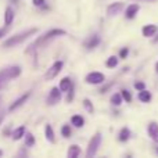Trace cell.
I'll list each match as a JSON object with an SVG mask.
<instances>
[{
    "mask_svg": "<svg viewBox=\"0 0 158 158\" xmlns=\"http://www.w3.org/2000/svg\"><path fill=\"white\" fill-rule=\"evenodd\" d=\"M44 135H46V139L49 140V142H54V131H53V128L50 125H46V128H44Z\"/></svg>",
    "mask_w": 158,
    "mask_h": 158,
    "instance_id": "cell-21",
    "label": "cell"
},
{
    "mask_svg": "<svg viewBox=\"0 0 158 158\" xmlns=\"http://www.w3.org/2000/svg\"><path fill=\"white\" fill-rule=\"evenodd\" d=\"M29 96H31V92H27V93H25V94H22L19 98H17V100L14 101V103L11 104L10 107H8V111H14V110H17V108H18V107H21L22 104H24L25 101H27L28 98H29Z\"/></svg>",
    "mask_w": 158,
    "mask_h": 158,
    "instance_id": "cell-8",
    "label": "cell"
},
{
    "mask_svg": "<svg viewBox=\"0 0 158 158\" xmlns=\"http://www.w3.org/2000/svg\"><path fill=\"white\" fill-rule=\"evenodd\" d=\"M83 107H85V110H86L89 114H93V111H94L93 104H92V101H90L89 98H85V100H83Z\"/></svg>",
    "mask_w": 158,
    "mask_h": 158,
    "instance_id": "cell-26",
    "label": "cell"
},
{
    "mask_svg": "<svg viewBox=\"0 0 158 158\" xmlns=\"http://www.w3.org/2000/svg\"><path fill=\"white\" fill-rule=\"evenodd\" d=\"M35 144V136L32 133H27L25 135V146L27 147H32Z\"/></svg>",
    "mask_w": 158,
    "mask_h": 158,
    "instance_id": "cell-25",
    "label": "cell"
},
{
    "mask_svg": "<svg viewBox=\"0 0 158 158\" xmlns=\"http://www.w3.org/2000/svg\"><path fill=\"white\" fill-rule=\"evenodd\" d=\"M3 119H4V117H3V115H2V117H0V125H2V122H3Z\"/></svg>",
    "mask_w": 158,
    "mask_h": 158,
    "instance_id": "cell-34",
    "label": "cell"
},
{
    "mask_svg": "<svg viewBox=\"0 0 158 158\" xmlns=\"http://www.w3.org/2000/svg\"><path fill=\"white\" fill-rule=\"evenodd\" d=\"M100 43V36L98 35H92L89 36V38L85 40V47L86 49H94V47H97V44Z\"/></svg>",
    "mask_w": 158,
    "mask_h": 158,
    "instance_id": "cell-11",
    "label": "cell"
},
{
    "mask_svg": "<svg viewBox=\"0 0 158 158\" xmlns=\"http://www.w3.org/2000/svg\"><path fill=\"white\" fill-rule=\"evenodd\" d=\"M72 96H74V86H72L71 89L68 90V101H71V100H72Z\"/></svg>",
    "mask_w": 158,
    "mask_h": 158,
    "instance_id": "cell-33",
    "label": "cell"
},
{
    "mask_svg": "<svg viewBox=\"0 0 158 158\" xmlns=\"http://www.w3.org/2000/svg\"><path fill=\"white\" fill-rule=\"evenodd\" d=\"M32 3L36 6V7H40V6L44 4V0H32Z\"/></svg>",
    "mask_w": 158,
    "mask_h": 158,
    "instance_id": "cell-32",
    "label": "cell"
},
{
    "mask_svg": "<svg viewBox=\"0 0 158 158\" xmlns=\"http://www.w3.org/2000/svg\"><path fill=\"white\" fill-rule=\"evenodd\" d=\"M65 33L67 32L64 29H57V28H56V29H52V31H49L47 33H44L42 38H39L38 40H36V44H43V43H46L49 39L56 38V36H64Z\"/></svg>",
    "mask_w": 158,
    "mask_h": 158,
    "instance_id": "cell-4",
    "label": "cell"
},
{
    "mask_svg": "<svg viewBox=\"0 0 158 158\" xmlns=\"http://www.w3.org/2000/svg\"><path fill=\"white\" fill-rule=\"evenodd\" d=\"M128 52H129V50H128V47H125V49H122V50H121V53H119V57H121V58H125L126 56H128Z\"/></svg>",
    "mask_w": 158,
    "mask_h": 158,
    "instance_id": "cell-30",
    "label": "cell"
},
{
    "mask_svg": "<svg viewBox=\"0 0 158 158\" xmlns=\"http://www.w3.org/2000/svg\"><path fill=\"white\" fill-rule=\"evenodd\" d=\"M4 71H6V74L8 75V78L14 79L21 75L22 69H21V67H18V65H11V67H8V68H4Z\"/></svg>",
    "mask_w": 158,
    "mask_h": 158,
    "instance_id": "cell-12",
    "label": "cell"
},
{
    "mask_svg": "<svg viewBox=\"0 0 158 158\" xmlns=\"http://www.w3.org/2000/svg\"><path fill=\"white\" fill-rule=\"evenodd\" d=\"M36 32H38V28H31V29H27V31H24V32H21V33H17V35H14V36H10L7 40H4V43H3V47L17 46V44L22 43L24 40H27L29 36L35 35Z\"/></svg>",
    "mask_w": 158,
    "mask_h": 158,
    "instance_id": "cell-1",
    "label": "cell"
},
{
    "mask_svg": "<svg viewBox=\"0 0 158 158\" xmlns=\"http://www.w3.org/2000/svg\"><path fill=\"white\" fill-rule=\"evenodd\" d=\"M85 81H86L89 85H100L106 81V77H104V74H101V72L94 71V72H90Z\"/></svg>",
    "mask_w": 158,
    "mask_h": 158,
    "instance_id": "cell-6",
    "label": "cell"
},
{
    "mask_svg": "<svg viewBox=\"0 0 158 158\" xmlns=\"http://www.w3.org/2000/svg\"><path fill=\"white\" fill-rule=\"evenodd\" d=\"M123 8V3L122 2H115V3H111V4L107 7V14L110 17H114L117 14H119Z\"/></svg>",
    "mask_w": 158,
    "mask_h": 158,
    "instance_id": "cell-7",
    "label": "cell"
},
{
    "mask_svg": "<svg viewBox=\"0 0 158 158\" xmlns=\"http://www.w3.org/2000/svg\"><path fill=\"white\" fill-rule=\"evenodd\" d=\"M139 10H140V6L139 4L128 6V7H126V10H125V17L128 19H133L135 17H136V14L139 13Z\"/></svg>",
    "mask_w": 158,
    "mask_h": 158,
    "instance_id": "cell-10",
    "label": "cell"
},
{
    "mask_svg": "<svg viewBox=\"0 0 158 158\" xmlns=\"http://www.w3.org/2000/svg\"><path fill=\"white\" fill-rule=\"evenodd\" d=\"M157 153H158V147H157Z\"/></svg>",
    "mask_w": 158,
    "mask_h": 158,
    "instance_id": "cell-37",
    "label": "cell"
},
{
    "mask_svg": "<svg viewBox=\"0 0 158 158\" xmlns=\"http://www.w3.org/2000/svg\"><path fill=\"white\" fill-rule=\"evenodd\" d=\"M81 153H82V150L78 144H71L69 148H68V153H67V157L68 158H77V157L81 156Z\"/></svg>",
    "mask_w": 158,
    "mask_h": 158,
    "instance_id": "cell-14",
    "label": "cell"
},
{
    "mask_svg": "<svg viewBox=\"0 0 158 158\" xmlns=\"http://www.w3.org/2000/svg\"><path fill=\"white\" fill-rule=\"evenodd\" d=\"M13 21H14V11L11 7H7L4 11V25L10 27L13 24Z\"/></svg>",
    "mask_w": 158,
    "mask_h": 158,
    "instance_id": "cell-16",
    "label": "cell"
},
{
    "mask_svg": "<svg viewBox=\"0 0 158 158\" xmlns=\"http://www.w3.org/2000/svg\"><path fill=\"white\" fill-rule=\"evenodd\" d=\"M63 67H64L63 61H56V63H53V65L47 69L46 75H44V79H46V81H52L53 78H56L58 74H60Z\"/></svg>",
    "mask_w": 158,
    "mask_h": 158,
    "instance_id": "cell-3",
    "label": "cell"
},
{
    "mask_svg": "<svg viewBox=\"0 0 158 158\" xmlns=\"http://www.w3.org/2000/svg\"><path fill=\"white\" fill-rule=\"evenodd\" d=\"M101 144V133H96L94 136L90 139L89 144H87V151H86V156L87 157H94L96 153H97L98 147Z\"/></svg>",
    "mask_w": 158,
    "mask_h": 158,
    "instance_id": "cell-2",
    "label": "cell"
},
{
    "mask_svg": "<svg viewBox=\"0 0 158 158\" xmlns=\"http://www.w3.org/2000/svg\"><path fill=\"white\" fill-rule=\"evenodd\" d=\"M129 137H131V131H129L128 128H122V129H121L118 139H119L121 142H126V140H129Z\"/></svg>",
    "mask_w": 158,
    "mask_h": 158,
    "instance_id": "cell-20",
    "label": "cell"
},
{
    "mask_svg": "<svg viewBox=\"0 0 158 158\" xmlns=\"http://www.w3.org/2000/svg\"><path fill=\"white\" fill-rule=\"evenodd\" d=\"M61 93L63 92L60 87H53L49 93V97H47V106H56L61 100Z\"/></svg>",
    "mask_w": 158,
    "mask_h": 158,
    "instance_id": "cell-5",
    "label": "cell"
},
{
    "mask_svg": "<svg viewBox=\"0 0 158 158\" xmlns=\"http://www.w3.org/2000/svg\"><path fill=\"white\" fill-rule=\"evenodd\" d=\"M137 97H139V100L143 101V103H148V101L151 100V93L148 92V90H146V89L144 90H140Z\"/></svg>",
    "mask_w": 158,
    "mask_h": 158,
    "instance_id": "cell-18",
    "label": "cell"
},
{
    "mask_svg": "<svg viewBox=\"0 0 158 158\" xmlns=\"http://www.w3.org/2000/svg\"><path fill=\"white\" fill-rule=\"evenodd\" d=\"M2 156H3V151H2V150H0V157H2Z\"/></svg>",
    "mask_w": 158,
    "mask_h": 158,
    "instance_id": "cell-36",
    "label": "cell"
},
{
    "mask_svg": "<svg viewBox=\"0 0 158 158\" xmlns=\"http://www.w3.org/2000/svg\"><path fill=\"white\" fill-rule=\"evenodd\" d=\"M11 137H13V140H15V142H18L19 139L25 137V126H18V128L11 133Z\"/></svg>",
    "mask_w": 158,
    "mask_h": 158,
    "instance_id": "cell-17",
    "label": "cell"
},
{
    "mask_svg": "<svg viewBox=\"0 0 158 158\" xmlns=\"http://www.w3.org/2000/svg\"><path fill=\"white\" fill-rule=\"evenodd\" d=\"M156 71H157V72H158V63H157V64H156Z\"/></svg>",
    "mask_w": 158,
    "mask_h": 158,
    "instance_id": "cell-35",
    "label": "cell"
},
{
    "mask_svg": "<svg viewBox=\"0 0 158 158\" xmlns=\"http://www.w3.org/2000/svg\"><path fill=\"white\" fill-rule=\"evenodd\" d=\"M8 81H10L8 75L6 74L4 69H2V71H0V90H2L3 87H4L6 85H7V82H8Z\"/></svg>",
    "mask_w": 158,
    "mask_h": 158,
    "instance_id": "cell-22",
    "label": "cell"
},
{
    "mask_svg": "<svg viewBox=\"0 0 158 158\" xmlns=\"http://www.w3.org/2000/svg\"><path fill=\"white\" fill-rule=\"evenodd\" d=\"M7 31H8V27L6 25L4 28H0V38H3V36H6V33H7Z\"/></svg>",
    "mask_w": 158,
    "mask_h": 158,
    "instance_id": "cell-31",
    "label": "cell"
},
{
    "mask_svg": "<svg viewBox=\"0 0 158 158\" xmlns=\"http://www.w3.org/2000/svg\"><path fill=\"white\" fill-rule=\"evenodd\" d=\"M106 65L108 67V68H115V67L118 65V57L117 56H111V57H108V60L106 61Z\"/></svg>",
    "mask_w": 158,
    "mask_h": 158,
    "instance_id": "cell-23",
    "label": "cell"
},
{
    "mask_svg": "<svg viewBox=\"0 0 158 158\" xmlns=\"http://www.w3.org/2000/svg\"><path fill=\"white\" fill-rule=\"evenodd\" d=\"M61 135H63V137H65V139L71 137V128H69V125L61 126Z\"/></svg>",
    "mask_w": 158,
    "mask_h": 158,
    "instance_id": "cell-27",
    "label": "cell"
},
{
    "mask_svg": "<svg viewBox=\"0 0 158 158\" xmlns=\"http://www.w3.org/2000/svg\"><path fill=\"white\" fill-rule=\"evenodd\" d=\"M147 131H148V136L151 137V140L158 143V123L157 122H150L148 123Z\"/></svg>",
    "mask_w": 158,
    "mask_h": 158,
    "instance_id": "cell-9",
    "label": "cell"
},
{
    "mask_svg": "<svg viewBox=\"0 0 158 158\" xmlns=\"http://www.w3.org/2000/svg\"><path fill=\"white\" fill-rule=\"evenodd\" d=\"M158 28L157 25H153V24H148V25H144L142 29V33L143 36H146V38H150V36H154L157 33Z\"/></svg>",
    "mask_w": 158,
    "mask_h": 158,
    "instance_id": "cell-13",
    "label": "cell"
},
{
    "mask_svg": "<svg viewBox=\"0 0 158 158\" xmlns=\"http://www.w3.org/2000/svg\"><path fill=\"white\" fill-rule=\"evenodd\" d=\"M135 87H136V89L140 92V90H144L146 89V85L143 83V82H136V83H135Z\"/></svg>",
    "mask_w": 158,
    "mask_h": 158,
    "instance_id": "cell-29",
    "label": "cell"
},
{
    "mask_svg": "<svg viewBox=\"0 0 158 158\" xmlns=\"http://www.w3.org/2000/svg\"><path fill=\"white\" fill-rule=\"evenodd\" d=\"M121 93H122V97L125 98V101H128V103H131V101H132V94H131V93H129V90L123 89Z\"/></svg>",
    "mask_w": 158,
    "mask_h": 158,
    "instance_id": "cell-28",
    "label": "cell"
},
{
    "mask_svg": "<svg viewBox=\"0 0 158 158\" xmlns=\"http://www.w3.org/2000/svg\"><path fill=\"white\" fill-rule=\"evenodd\" d=\"M122 93H115L114 96L111 97V103L112 106H121L122 104Z\"/></svg>",
    "mask_w": 158,
    "mask_h": 158,
    "instance_id": "cell-24",
    "label": "cell"
},
{
    "mask_svg": "<svg viewBox=\"0 0 158 158\" xmlns=\"http://www.w3.org/2000/svg\"><path fill=\"white\" fill-rule=\"evenodd\" d=\"M61 89V92L63 93H68V90L72 87V82H71V79H69L68 77H65V78H63L60 81V86H58Z\"/></svg>",
    "mask_w": 158,
    "mask_h": 158,
    "instance_id": "cell-15",
    "label": "cell"
},
{
    "mask_svg": "<svg viewBox=\"0 0 158 158\" xmlns=\"http://www.w3.org/2000/svg\"><path fill=\"white\" fill-rule=\"evenodd\" d=\"M71 123L74 126H77V128H82L85 125V121L81 115H74V117H71Z\"/></svg>",
    "mask_w": 158,
    "mask_h": 158,
    "instance_id": "cell-19",
    "label": "cell"
}]
</instances>
